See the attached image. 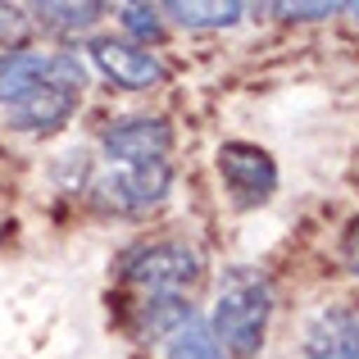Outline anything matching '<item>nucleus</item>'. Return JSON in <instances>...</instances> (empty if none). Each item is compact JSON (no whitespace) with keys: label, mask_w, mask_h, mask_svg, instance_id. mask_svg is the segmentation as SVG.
Instances as JSON below:
<instances>
[{"label":"nucleus","mask_w":359,"mask_h":359,"mask_svg":"<svg viewBox=\"0 0 359 359\" xmlns=\"http://www.w3.org/2000/svg\"><path fill=\"white\" fill-rule=\"evenodd\" d=\"M273 318V287L255 269H228L219 287V305H214V341L232 359H255L264 346Z\"/></svg>","instance_id":"obj_1"},{"label":"nucleus","mask_w":359,"mask_h":359,"mask_svg":"<svg viewBox=\"0 0 359 359\" xmlns=\"http://www.w3.org/2000/svg\"><path fill=\"white\" fill-rule=\"evenodd\" d=\"M201 250L187 241H155V245H137L123 259V278L132 287H141L146 296H182L196 278H201Z\"/></svg>","instance_id":"obj_2"},{"label":"nucleus","mask_w":359,"mask_h":359,"mask_svg":"<svg viewBox=\"0 0 359 359\" xmlns=\"http://www.w3.org/2000/svg\"><path fill=\"white\" fill-rule=\"evenodd\" d=\"M82 87H87V64L73 60L60 78L46 82L41 91H32L23 105L5 109L9 128H18V132H55V128H64V123L73 118V109H78V100H82Z\"/></svg>","instance_id":"obj_3"},{"label":"nucleus","mask_w":359,"mask_h":359,"mask_svg":"<svg viewBox=\"0 0 359 359\" xmlns=\"http://www.w3.org/2000/svg\"><path fill=\"white\" fill-rule=\"evenodd\" d=\"M219 177L237 205H264L278 191V164L255 141H223L219 146Z\"/></svg>","instance_id":"obj_4"},{"label":"nucleus","mask_w":359,"mask_h":359,"mask_svg":"<svg viewBox=\"0 0 359 359\" xmlns=\"http://www.w3.org/2000/svg\"><path fill=\"white\" fill-rule=\"evenodd\" d=\"M168 187H173V168H168V159H159V164H137V168L105 173L96 182V201L118 214H146L168 196Z\"/></svg>","instance_id":"obj_5"},{"label":"nucleus","mask_w":359,"mask_h":359,"mask_svg":"<svg viewBox=\"0 0 359 359\" xmlns=\"http://www.w3.org/2000/svg\"><path fill=\"white\" fill-rule=\"evenodd\" d=\"M91 64L123 91H150L168 78L164 60H159L155 50H146V46H137V41H114V36L91 41Z\"/></svg>","instance_id":"obj_6"},{"label":"nucleus","mask_w":359,"mask_h":359,"mask_svg":"<svg viewBox=\"0 0 359 359\" xmlns=\"http://www.w3.org/2000/svg\"><path fill=\"white\" fill-rule=\"evenodd\" d=\"M73 60H78L73 50H5L0 55V105H23L32 91L60 78Z\"/></svg>","instance_id":"obj_7"},{"label":"nucleus","mask_w":359,"mask_h":359,"mask_svg":"<svg viewBox=\"0 0 359 359\" xmlns=\"http://www.w3.org/2000/svg\"><path fill=\"white\" fill-rule=\"evenodd\" d=\"M168 146H173V128L164 118H123L105 132V155L118 168L159 164L168 159Z\"/></svg>","instance_id":"obj_8"},{"label":"nucleus","mask_w":359,"mask_h":359,"mask_svg":"<svg viewBox=\"0 0 359 359\" xmlns=\"http://www.w3.org/2000/svg\"><path fill=\"white\" fill-rule=\"evenodd\" d=\"M309 359H359V318L355 314H323L305 337Z\"/></svg>","instance_id":"obj_9"},{"label":"nucleus","mask_w":359,"mask_h":359,"mask_svg":"<svg viewBox=\"0 0 359 359\" xmlns=\"http://www.w3.org/2000/svg\"><path fill=\"white\" fill-rule=\"evenodd\" d=\"M159 14H168L177 27H232L241 23L245 5L241 0H168L159 5Z\"/></svg>","instance_id":"obj_10"},{"label":"nucleus","mask_w":359,"mask_h":359,"mask_svg":"<svg viewBox=\"0 0 359 359\" xmlns=\"http://www.w3.org/2000/svg\"><path fill=\"white\" fill-rule=\"evenodd\" d=\"M164 359H228V351L214 341L210 323L191 318V323H182L173 337H164Z\"/></svg>","instance_id":"obj_11"},{"label":"nucleus","mask_w":359,"mask_h":359,"mask_svg":"<svg viewBox=\"0 0 359 359\" xmlns=\"http://www.w3.org/2000/svg\"><path fill=\"white\" fill-rule=\"evenodd\" d=\"M32 14H36V23H46V27L82 32V27H91L100 14H105V5H36Z\"/></svg>","instance_id":"obj_12"},{"label":"nucleus","mask_w":359,"mask_h":359,"mask_svg":"<svg viewBox=\"0 0 359 359\" xmlns=\"http://www.w3.org/2000/svg\"><path fill=\"white\" fill-rule=\"evenodd\" d=\"M118 23L123 32L132 36V41H155L159 32H164V14H159V5H118Z\"/></svg>","instance_id":"obj_13"},{"label":"nucleus","mask_w":359,"mask_h":359,"mask_svg":"<svg viewBox=\"0 0 359 359\" xmlns=\"http://www.w3.org/2000/svg\"><path fill=\"white\" fill-rule=\"evenodd\" d=\"M23 32H27V14L14 5H0V46L23 41Z\"/></svg>","instance_id":"obj_14"},{"label":"nucleus","mask_w":359,"mask_h":359,"mask_svg":"<svg viewBox=\"0 0 359 359\" xmlns=\"http://www.w3.org/2000/svg\"><path fill=\"white\" fill-rule=\"evenodd\" d=\"M341 5H327V0H318V5H273V14L278 18H327L337 14Z\"/></svg>","instance_id":"obj_15"},{"label":"nucleus","mask_w":359,"mask_h":359,"mask_svg":"<svg viewBox=\"0 0 359 359\" xmlns=\"http://www.w3.org/2000/svg\"><path fill=\"white\" fill-rule=\"evenodd\" d=\"M346 259H351V269L359 278V223H351V232H346Z\"/></svg>","instance_id":"obj_16"},{"label":"nucleus","mask_w":359,"mask_h":359,"mask_svg":"<svg viewBox=\"0 0 359 359\" xmlns=\"http://www.w3.org/2000/svg\"><path fill=\"white\" fill-rule=\"evenodd\" d=\"M351 9H355V14H359V5H351Z\"/></svg>","instance_id":"obj_17"}]
</instances>
